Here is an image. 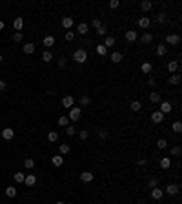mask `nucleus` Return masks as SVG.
Instances as JSON below:
<instances>
[{
    "mask_svg": "<svg viewBox=\"0 0 182 204\" xmlns=\"http://www.w3.org/2000/svg\"><path fill=\"white\" fill-rule=\"evenodd\" d=\"M53 44H55V37H51V35H49V37L44 38V46H46V48H51Z\"/></svg>",
    "mask_w": 182,
    "mask_h": 204,
    "instance_id": "obj_31",
    "label": "nucleus"
},
{
    "mask_svg": "<svg viewBox=\"0 0 182 204\" xmlns=\"http://www.w3.org/2000/svg\"><path fill=\"white\" fill-rule=\"evenodd\" d=\"M147 186L151 188V190L157 188V186H158V180H157V179H149V180H147Z\"/></svg>",
    "mask_w": 182,
    "mask_h": 204,
    "instance_id": "obj_45",
    "label": "nucleus"
},
{
    "mask_svg": "<svg viewBox=\"0 0 182 204\" xmlns=\"http://www.w3.org/2000/svg\"><path fill=\"white\" fill-rule=\"evenodd\" d=\"M151 120L155 122V124H160L164 120V113H160V111H153L151 113Z\"/></svg>",
    "mask_w": 182,
    "mask_h": 204,
    "instance_id": "obj_7",
    "label": "nucleus"
},
{
    "mask_svg": "<svg viewBox=\"0 0 182 204\" xmlns=\"http://www.w3.org/2000/svg\"><path fill=\"white\" fill-rule=\"evenodd\" d=\"M106 33H108V27H106V26L102 24V26H100V27L97 29V35H99V37H104Z\"/></svg>",
    "mask_w": 182,
    "mask_h": 204,
    "instance_id": "obj_42",
    "label": "nucleus"
},
{
    "mask_svg": "<svg viewBox=\"0 0 182 204\" xmlns=\"http://www.w3.org/2000/svg\"><path fill=\"white\" fill-rule=\"evenodd\" d=\"M171 155H173V157H178V155H180V148H178V146L171 148Z\"/></svg>",
    "mask_w": 182,
    "mask_h": 204,
    "instance_id": "obj_49",
    "label": "nucleus"
},
{
    "mask_svg": "<svg viewBox=\"0 0 182 204\" xmlns=\"http://www.w3.org/2000/svg\"><path fill=\"white\" fill-rule=\"evenodd\" d=\"M4 26H6V24L2 22V20H0V31H2V29H4Z\"/></svg>",
    "mask_w": 182,
    "mask_h": 204,
    "instance_id": "obj_56",
    "label": "nucleus"
},
{
    "mask_svg": "<svg viewBox=\"0 0 182 204\" xmlns=\"http://www.w3.org/2000/svg\"><path fill=\"white\" fill-rule=\"evenodd\" d=\"M13 177H15V180H17V182H24V179H26V175L22 173V171H17V173H15Z\"/></svg>",
    "mask_w": 182,
    "mask_h": 204,
    "instance_id": "obj_38",
    "label": "nucleus"
},
{
    "mask_svg": "<svg viewBox=\"0 0 182 204\" xmlns=\"http://www.w3.org/2000/svg\"><path fill=\"white\" fill-rule=\"evenodd\" d=\"M168 71L173 75V73H177L178 71V62L177 60H171V62H168Z\"/></svg>",
    "mask_w": 182,
    "mask_h": 204,
    "instance_id": "obj_12",
    "label": "nucleus"
},
{
    "mask_svg": "<svg viewBox=\"0 0 182 204\" xmlns=\"http://www.w3.org/2000/svg\"><path fill=\"white\" fill-rule=\"evenodd\" d=\"M140 40H142V44H151V42H153V35L151 33H144Z\"/></svg>",
    "mask_w": 182,
    "mask_h": 204,
    "instance_id": "obj_23",
    "label": "nucleus"
},
{
    "mask_svg": "<svg viewBox=\"0 0 182 204\" xmlns=\"http://www.w3.org/2000/svg\"><path fill=\"white\" fill-rule=\"evenodd\" d=\"M24 166H26L27 169H31V168L35 166V160H33V159H26V160H24Z\"/></svg>",
    "mask_w": 182,
    "mask_h": 204,
    "instance_id": "obj_43",
    "label": "nucleus"
},
{
    "mask_svg": "<svg viewBox=\"0 0 182 204\" xmlns=\"http://www.w3.org/2000/svg\"><path fill=\"white\" fill-rule=\"evenodd\" d=\"M171 110H173V106H171V102H160V113H169Z\"/></svg>",
    "mask_w": 182,
    "mask_h": 204,
    "instance_id": "obj_11",
    "label": "nucleus"
},
{
    "mask_svg": "<svg viewBox=\"0 0 182 204\" xmlns=\"http://www.w3.org/2000/svg\"><path fill=\"white\" fill-rule=\"evenodd\" d=\"M93 173H91V171H82V173H80V180L82 182H91L93 180Z\"/></svg>",
    "mask_w": 182,
    "mask_h": 204,
    "instance_id": "obj_10",
    "label": "nucleus"
},
{
    "mask_svg": "<svg viewBox=\"0 0 182 204\" xmlns=\"http://www.w3.org/2000/svg\"><path fill=\"white\" fill-rule=\"evenodd\" d=\"M53 58H55V57H53L51 51H44V53H42V60H44V62H51Z\"/></svg>",
    "mask_w": 182,
    "mask_h": 204,
    "instance_id": "obj_27",
    "label": "nucleus"
},
{
    "mask_svg": "<svg viewBox=\"0 0 182 204\" xmlns=\"http://www.w3.org/2000/svg\"><path fill=\"white\" fill-rule=\"evenodd\" d=\"M2 137L6 138V141H11V138L15 137V131L11 130V128H4V130H2Z\"/></svg>",
    "mask_w": 182,
    "mask_h": 204,
    "instance_id": "obj_8",
    "label": "nucleus"
},
{
    "mask_svg": "<svg viewBox=\"0 0 182 204\" xmlns=\"http://www.w3.org/2000/svg\"><path fill=\"white\" fill-rule=\"evenodd\" d=\"M104 46H106V48H113V46H115V37H106Z\"/></svg>",
    "mask_w": 182,
    "mask_h": 204,
    "instance_id": "obj_29",
    "label": "nucleus"
},
{
    "mask_svg": "<svg viewBox=\"0 0 182 204\" xmlns=\"http://www.w3.org/2000/svg\"><path fill=\"white\" fill-rule=\"evenodd\" d=\"M151 197H153L155 200H160V199L164 197V190H160L158 186H157V188H153V190H151Z\"/></svg>",
    "mask_w": 182,
    "mask_h": 204,
    "instance_id": "obj_6",
    "label": "nucleus"
},
{
    "mask_svg": "<svg viewBox=\"0 0 182 204\" xmlns=\"http://www.w3.org/2000/svg\"><path fill=\"white\" fill-rule=\"evenodd\" d=\"M149 24H151V20H149L147 17H142V18H138V27H149Z\"/></svg>",
    "mask_w": 182,
    "mask_h": 204,
    "instance_id": "obj_15",
    "label": "nucleus"
},
{
    "mask_svg": "<svg viewBox=\"0 0 182 204\" xmlns=\"http://www.w3.org/2000/svg\"><path fill=\"white\" fill-rule=\"evenodd\" d=\"M4 89H6V80L0 79V91H4Z\"/></svg>",
    "mask_w": 182,
    "mask_h": 204,
    "instance_id": "obj_54",
    "label": "nucleus"
},
{
    "mask_svg": "<svg viewBox=\"0 0 182 204\" xmlns=\"http://www.w3.org/2000/svg\"><path fill=\"white\" fill-rule=\"evenodd\" d=\"M178 191H180V186H178V184H168L166 190H164V193H168V195H177Z\"/></svg>",
    "mask_w": 182,
    "mask_h": 204,
    "instance_id": "obj_3",
    "label": "nucleus"
},
{
    "mask_svg": "<svg viewBox=\"0 0 182 204\" xmlns=\"http://www.w3.org/2000/svg\"><path fill=\"white\" fill-rule=\"evenodd\" d=\"M24 184H26V186H35V184H37V177H35V175H26Z\"/></svg>",
    "mask_w": 182,
    "mask_h": 204,
    "instance_id": "obj_14",
    "label": "nucleus"
},
{
    "mask_svg": "<svg viewBox=\"0 0 182 204\" xmlns=\"http://www.w3.org/2000/svg\"><path fill=\"white\" fill-rule=\"evenodd\" d=\"M171 130H173L175 133H180V131H182V122H178V120H177V122H173V126H171Z\"/></svg>",
    "mask_w": 182,
    "mask_h": 204,
    "instance_id": "obj_36",
    "label": "nucleus"
},
{
    "mask_svg": "<svg viewBox=\"0 0 182 204\" xmlns=\"http://www.w3.org/2000/svg\"><path fill=\"white\" fill-rule=\"evenodd\" d=\"M99 137H100V138H109V131H108V130H100V131H99Z\"/></svg>",
    "mask_w": 182,
    "mask_h": 204,
    "instance_id": "obj_48",
    "label": "nucleus"
},
{
    "mask_svg": "<svg viewBox=\"0 0 182 204\" xmlns=\"http://www.w3.org/2000/svg\"><path fill=\"white\" fill-rule=\"evenodd\" d=\"M169 166H171V159H169V157L160 159V168H162V169H168Z\"/></svg>",
    "mask_w": 182,
    "mask_h": 204,
    "instance_id": "obj_18",
    "label": "nucleus"
},
{
    "mask_svg": "<svg viewBox=\"0 0 182 204\" xmlns=\"http://www.w3.org/2000/svg\"><path fill=\"white\" fill-rule=\"evenodd\" d=\"M151 7H153V4L149 2V0H142V2H140V9H142V11H149Z\"/></svg>",
    "mask_w": 182,
    "mask_h": 204,
    "instance_id": "obj_22",
    "label": "nucleus"
},
{
    "mask_svg": "<svg viewBox=\"0 0 182 204\" xmlns=\"http://www.w3.org/2000/svg\"><path fill=\"white\" fill-rule=\"evenodd\" d=\"M13 26H15V29H22V27H24V20L20 18V17H18V18H15Z\"/></svg>",
    "mask_w": 182,
    "mask_h": 204,
    "instance_id": "obj_33",
    "label": "nucleus"
},
{
    "mask_svg": "<svg viewBox=\"0 0 182 204\" xmlns=\"http://www.w3.org/2000/svg\"><path fill=\"white\" fill-rule=\"evenodd\" d=\"M157 148H158V149H166V148H168L166 138H158V141H157Z\"/></svg>",
    "mask_w": 182,
    "mask_h": 204,
    "instance_id": "obj_35",
    "label": "nucleus"
},
{
    "mask_svg": "<svg viewBox=\"0 0 182 204\" xmlns=\"http://www.w3.org/2000/svg\"><path fill=\"white\" fill-rule=\"evenodd\" d=\"M178 42H180V35H168L166 37V44H171V46H177L178 44Z\"/></svg>",
    "mask_w": 182,
    "mask_h": 204,
    "instance_id": "obj_5",
    "label": "nucleus"
},
{
    "mask_svg": "<svg viewBox=\"0 0 182 204\" xmlns=\"http://www.w3.org/2000/svg\"><path fill=\"white\" fill-rule=\"evenodd\" d=\"M140 108H142V104L138 102V100H133V102H131V110H133V111H140Z\"/></svg>",
    "mask_w": 182,
    "mask_h": 204,
    "instance_id": "obj_39",
    "label": "nucleus"
},
{
    "mask_svg": "<svg viewBox=\"0 0 182 204\" xmlns=\"http://www.w3.org/2000/svg\"><path fill=\"white\" fill-rule=\"evenodd\" d=\"M73 58H75L77 64H84L86 60H88V51H86V49H77L73 53Z\"/></svg>",
    "mask_w": 182,
    "mask_h": 204,
    "instance_id": "obj_1",
    "label": "nucleus"
},
{
    "mask_svg": "<svg viewBox=\"0 0 182 204\" xmlns=\"http://www.w3.org/2000/svg\"><path fill=\"white\" fill-rule=\"evenodd\" d=\"M62 27L64 29H71L73 27V18L71 17H64L62 18Z\"/></svg>",
    "mask_w": 182,
    "mask_h": 204,
    "instance_id": "obj_13",
    "label": "nucleus"
},
{
    "mask_svg": "<svg viewBox=\"0 0 182 204\" xmlns=\"http://www.w3.org/2000/svg\"><path fill=\"white\" fill-rule=\"evenodd\" d=\"M62 106H64V108H68V110H71L73 106H75V99H73L71 95L64 97V99H62Z\"/></svg>",
    "mask_w": 182,
    "mask_h": 204,
    "instance_id": "obj_4",
    "label": "nucleus"
},
{
    "mask_svg": "<svg viewBox=\"0 0 182 204\" xmlns=\"http://www.w3.org/2000/svg\"><path fill=\"white\" fill-rule=\"evenodd\" d=\"M47 141H49V142H57V141H58V133H57V131H49V133H47Z\"/></svg>",
    "mask_w": 182,
    "mask_h": 204,
    "instance_id": "obj_30",
    "label": "nucleus"
},
{
    "mask_svg": "<svg viewBox=\"0 0 182 204\" xmlns=\"http://www.w3.org/2000/svg\"><path fill=\"white\" fill-rule=\"evenodd\" d=\"M78 137L82 138V141H86V138H88V137H89V131H86V130H82V131L78 133Z\"/></svg>",
    "mask_w": 182,
    "mask_h": 204,
    "instance_id": "obj_51",
    "label": "nucleus"
},
{
    "mask_svg": "<svg viewBox=\"0 0 182 204\" xmlns=\"http://www.w3.org/2000/svg\"><path fill=\"white\" fill-rule=\"evenodd\" d=\"M66 64H68V58H58V68H66Z\"/></svg>",
    "mask_w": 182,
    "mask_h": 204,
    "instance_id": "obj_52",
    "label": "nucleus"
},
{
    "mask_svg": "<svg viewBox=\"0 0 182 204\" xmlns=\"http://www.w3.org/2000/svg\"><path fill=\"white\" fill-rule=\"evenodd\" d=\"M137 164H138V166H144V164H146V160H144V159H138V160H137Z\"/></svg>",
    "mask_w": 182,
    "mask_h": 204,
    "instance_id": "obj_55",
    "label": "nucleus"
},
{
    "mask_svg": "<svg viewBox=\"0 0 182 204\" xmlns=\"http://www.w3.org/2000/svg\"><path fill=\"white\" fill-rule=\"evenodd\" d=\"M166 51H168L166 44H158V46H157V55H158V57H164V55H166Z\"/></svg>",
    "mask_w": 182,
    "mask_h": 204,
    "instance_id": "obj_21",
    "label": "nucleus"
},
{
    "mask_svg": "<svg viewBox=\"0 0 182 204\" xmlns=\"http://www.w3.org/2000/svg\"><path fill=\"white\" fill-rule=\"evenodd\" d=\"M149 100H151V102H155V104H160V95H158L157 91H153L151 95H149Z\"/></svg>",
    "mask_w": 182,
    "mask_h": 204,
    "instance_id": "obj_32",
    "label": "nucleus"
},
{
    "mask_svg": "<svg viewBox=\"0 0 182 204\" xmlns=\"http://www.w3.org/2000/svg\"><path fill=\"white\" fill-rule=\"evenodd\" d=\"M88 29H89V27H88V24H86V22H82V24L77 26V31H78L80 35H86V33H88Z\"/></svg>",
    "mask_w": 182,
    "mask_h": 204,
    "instance_id": "obj_24",
    "label": "nucleus"
},
{
    "mask_svg": "<svg viewBox=\"0 0 182 204\" xmlns=\"http://www.w3.org/2000/svg\"><path fill=\"white\" fill-rule=\"evenodd\" d=\"M55 204H64V202H55Z\"/></svg>",
    "mask_w": 182,
    "mask_h": 204,
    "instance_id": "obj_58",
    "label": "nucleus"
},
{
    "mask_svg": "<svg viewBox=\"0 0 182 204\" xmlns=\"http://www.w3.org/2000/svg\"><path fill=\"white\" fill-rule=\"evenodd\" d=\"M80 117H82V110H80V108H75V106H73V108L69 110V117H68V119L73 120V122H78Z\"/></svg>",
    "mask_w": 182,
    "mask_h": 204,
    "instance_id": "obj_2",
    "label": "nucleus"
},
{
    "mask_svg": "<svg viewBox=\"0 0 182 204\" xmlns=\"http://www.w3.org/2000/svg\"><path fill=\"white\" fill-rule=\"evenodd\" d=\"M137 38H138V33H137L135 29H129V31L126 33V40H127V42H135Z\"/></svg>",
    "mask_w": 182,
    "mask_h": 204,
    "instance_id": "obj_9",
    "label": "nucleus"
},
{
    "mask_svg": "<svg viewBox=\"0 0 182 204\" xmlns=\"http://www.w3.org/2000/svg\"><path fill=\"white\" fill-rule=\"evenodd\" d=\"M140 69H142V73H146V75H147V73H151L153 66H151L149 62H142V68H140Z\"/></svg>",
    "mask_w": 182,
    "mask_h": 204,
    "instance_id": "obj_28",
    "label": "nucleus"
},
{
    "mask_svg": "<svg viewBox=\"0 0 182 204\" xmlns=\"http://www.w3.org/2000/svg\"><path fill=\"white\" fill-rule=\"evenodd\" d=\"M166 20H168V15H166V13H158V15H157V22H158V24H164Z\"/></svg>",
    "mask_w": 182,
    "mask_h": 204,
    "instance_id": "obj_37",
    "label": "nucleus"
},
{
    "mask_svg": "<svg viewBox=\"0 0 182 204\" xmlns=\"http://www.w3.org/2000/svg\"><path fill=\"white\" fill-rule=\"evenodd\" d=\"M78 102H80L82 106H89V104H91V99H89V97H88V95H84V97H82V99H80Z\"/></svg>",
    "mask_w": 182,
    "mask_h": 204,
    "instance_id": "obj_41",
    "label": "nucleus"
},
{
    "mask_svg": "<svg viewBox=\"0 0 182 204\" xmlns=\"http://www.w3.org/2000/svg\"><path fill=\"white\" fill-rule=\"evenodd\" d=\"M91 26H93L95 29H99V27L102 26V22H100V20H99V18H93V20H91Z\"/></svg>",
    "mask_w": 182,
    "mask_h": 204,
    "instance_id": "obj_46",
    "label": "nucleus"
},
{
    "mask_svg": "<svg viewBox=\"0 0 182 204\" xmlns=\"http://www.w3.org/2000/svg\"><path fill=\"white\" fill-rule=\"evenodd\" d=\"M2 60H4V57H2V55H0V64H2Z\"/></svg>",
    "mask_w": 182,
    "mask_h": 204,
    "instance_id": "obj_57",
    "label": "nucleus"
},
{
    "mask_svg": "<svg viewBox=\"0 0 182 204\" xmlns=\"http://www.w3.org/2000/svg\"><path fill=\"white\" fill-rule=\"evenodd\" d=\"M119 6H120V2H119V0H111V2H109V7H111V9H117Z\"/></svg>",
    "mask_w": 182,
    "mask_h": 204,
    "instance_id": "obj_53",
    "label": "nucleus"
},
{
    "mask_svg": "<svg viewBox=\"0 0 182 204\" xmlns=\"http://www.w3.org/2000/svg\"><path fill=\"white\" fill-rule=\"evenodd\" d=\"M75 133H77V130H75V126H66V135H75Z\"/></svg>",
    "mask_w": 182,
    "mask_h": 204,
    "instance_id": "obj_44",
    "label": "nucleus"
},
{
    "mask_svg": "<svg viewBox=\"0 0 182 204\" xmlns=\"http://www.w3.org/2000/svg\"><path fill=\"white\" fill-rule=\"evenodd\" d=\"M58 149H60V153H62V155H68V153H69V146H68V144H60Z\"/></svg>",
    "mask_w": 182,
    "mask_h": 204,
    "instance_id": "obj_40",
    "label": "nucleus"
},
{
    "mask_svg": "<svg viewBox=\"0 0 182 204\" xmlns=\"http://www.w3.org/2000/svg\"><path fill=\"white\" fill-rule=\"evenodd\" d=\"M109 58H111V60H113L115 64H119V62H120V60H122L124 57H122V53H119V51H113V53H111V57H109Z\"/></svg>",
    "mask_w": 182,
    "mask_h": 204,
    "instance_id": "obj_17",
    "label": "nucleus"
},
{
    "mask_svg": "<svg viewBox=\"0 0 182 204\" xmlns=\"http://www.w3.org/2000/svg\"><path fill=\"white\" fill-rule=\"evenodd\" d=\"M97 55L106 57V55H108V48H106L104 44H99V46H97Z\"/></svg>",
    "mask_w": 182,
    "mask_h": 204,
    "instance_id": "obj_19",
    "label": "nucleus"
},
{
    "mask_svg": "<svg viewBox=\"0 0 182 204\" xmlns=\"http://www.w3.org/2000/svg\"><path fill=\"white\" fill-rule=\"evenodd\" d=\"M58 124H60V126H69V119H68L66 115H60V117H58Z\"/></svg>",
    "mask_w": 182,
    "mask_h": 204,
    "instance_id": "obj_34",
    "label": "nucleus"
},
{
    "mask_svg": "<svg viewBox=\"0 0 182 204\" xmlns=\"http://www.w3.org/2000/svg\"><path fill=\"white\" fill-rule=\"evenodd\" d=\"M6 195H7L9 199H13V197H17V188H13V186H9V188H6Z\"/></svg>",
    "mask_w": 182,
    "mask_h": 204,
    "instance_id": "obj_26",
    "label": "nucleus"
},
{
    "mask_svg": "<svg viewBox=\"0 0 182 204\" xmlns=\"http://www.w3.org/2000/svg\"><path fill=\"white\" fill-rule=\"evenodd\" d=\"M24 53L26 55H33L35 53V44H24Z\"/></svg>",
    "mask_w": 182,
    "mask_h": 204,
    "instance_id": "obj_25",
    "label": "nucleus"
},
{
    "mask_svg": "<svg viewBox=\"0 0 182 204\" xmlns=\"http://www.w3.org/2000/svg\"><path fill=\"white\" fill-rule=\"evenodd\" d=\"M64 38H66L68 42H71V40H75V33H73V31H68V33L64 35Z\"/></svg>",
    "mask_w": 182,
    "mask_h": 204,
    "instance_id": "obj_47",
    "label": "nucleus"
},
{
    "mask_svg": "<svg viewBox=\"0 0 182 204\" xmlns=\"http://www.w3.org/2000/svg\"><path fill=\"white\" fill-rule=\"evenodd\" d=\"M169 84L178 86V84H180V75H178V73H173V75L169 77Z\"/></svg>",
    "mask_w": 182,
    "mask_h": 204,
    "instance_id": "obj_20",
    "label": "nucleus"
},
{
    "mask_svg": "<svg viewBox=\"0 0 182 204\" xmlns=\"http://www.w3.org/2000/svg\"><path fill=\"white\" fill-rule=\"evenodd\" d=\"M51 162H53V166H62L64 164V159H62V155H53V159H51Z\"/></svg>",
    "mask_w": 182,
    "mask_h": 204,
    "instance_id": "obj_16",
    "label": "nucleus"
},
{
    "mask_svg": "<svg viewBox=\"0 0 182 204\" xmlns=\"http://www.w3.org/2000/svg\"><path fill=\"white\" fill-rule=\"evenodd\" d=\"M13 40H15V42H22V33H20V31H17V33L13 35Z\"/></svg>",
    "mask_w": 182,
    "mask_h": 204,
    "instance_id": "obj_50",
    "label": "nucleus"
}]
</instances>
